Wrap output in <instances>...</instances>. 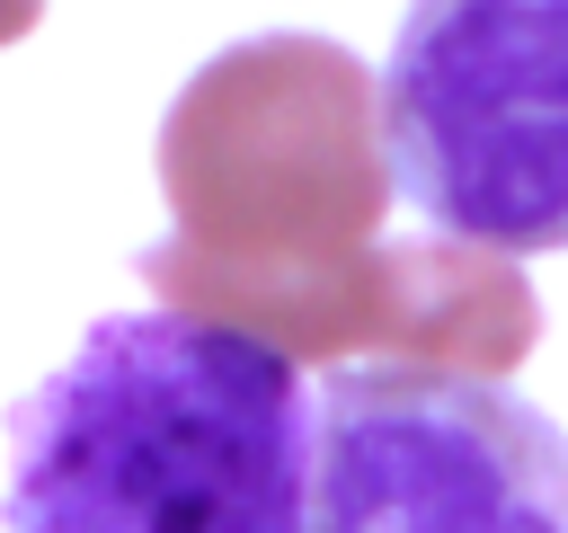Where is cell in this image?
<instances>
[{
	"mask_svg": "<svg viewBox=\"0 0 568 533\" xmlns=\"http://www.w3.org/2000/svg\"><path fill=\"white\" fill-rule=\"evenodd\" d=\"M9 533H311L302 364L186 320L115 311L9 409Z\"/></svg>",
	"mask_w": 568,
	"mask_h": 533,
	"instance_id": "obj_1",
	"label": "cell"
},
{
	"mask_svg": "<svg viewBox=\"0 0 568 533\" xmlns=\"http://www.w3.org/2000/svg\"><path fill=\"white\" fill-rule=\"evenodd\" d=\"M178 249L213 266H328L382 240L390 160L373 71L328 36L213 53L160 124Z\"/></svg>",
	"mask_w": 568,
	"mask_h": 533,
	"instance_id": "obj_2",
	"label": "cell"
},
{
	"mask_svg": "<svg viewBox=\"0 0 568 533\" xmlns=\"http://www.w3.org/2000/svg\"><path fill=\"white\" fill-rule=\"evenodd\" d=\"M382 98L390 195L462 249H568V0H408Z\"/></svg>",
	"mask_w": 568,
	"mask_h": 533,
	"instance_id": "obj_3",
	"label": "cell"
},
{
	"mask_svg": "<svg viewBox=\"0 0 568 533\" xmlns=\"http://www.w3.org/2000/svg\"><path fill=\"white\" fill-rule=\"evenodd\" d=\"M311 533H568V435L506 382L337 364L311 409Z\"/></svg>",
	"mask_w": 568,
	"mask_h": 533,
	"instance_id": "obj_4",
	"label": "cell"
},
{
	"mask_svg": "<svg viewBox=\"0 0 568 533\" xmlns=\"http://www.w3.org/2000/svg\"><path fill=\"white\" fill-rule=\"evenodd\" d=\"M133 266L160 293V311L240 329L293 364L373 355V364L497 382L541 338V302L515 275V258L462 240H373L328 266H213L178 240H151Z\"/></svg>",
	"mask_w": 568,
	"mask_h": 533,
	"instance_id": "obj_5",
	"label": "cell"
},
{
	"mask_svg": "<svg viewBox=\"0 0 568 533\" xmlns=\"http://www.w3.org/2000/svg\"><path fill=\"white\" fill-rule=\"evenodd\" d=\"M36 18H44V0H0V44H18Z\"/></svg>",
	"mask_w": 568,
	"mask_h": 533,
	"instance_id": "obj_6",
	"label": "cell"
}]
</instances>
